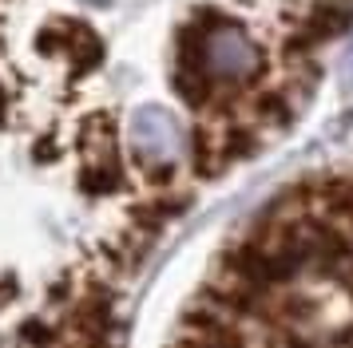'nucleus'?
<instances>
[{
	"label": "nucleus",
	"mask_w": 353,
	"mask_h": 348,
	"mask_svg": "<svg viewBox=\"0 0 353 348\" xmlns=\"http://www.w3.org/2000/svg\"><path fill=\"white\" fill-rule=\"evenodd\" d=\"M262 47L250 40V32L226 20L214 8H199L194 20L179 28L175 40V67H194L214 83V87H230L242 91L246 83L262 76Z\"/></svg>",
	"instance_id": "nucleus-1"
},
{
	"label": "nucleus",
	"mask_w": 353,
	"mask_h": 348,
	"mask_svg": "<svg viewBox=\"0 0 353 348\" xmlns=\"http://www.w3.org/2000/svg\"><path fill=\"white\" fill-rule=\"evenodd\" d=\"M128 142H131V158L139 162V171H143L155 186H167L171 174H175L179 155H183V146H187V135H183V127H179L163 107H139L131 115Z\"/></svg>",
	"instance_id": "nucleus-2"
},
{
	"label": "nucleus",
	"mask_w": 353,
	"mask_h": 348,
	"mask_svg": "<svg viewBox=\"0 0 353 348\" xmlns=\"http://www.w3.org/2000/svg\"><path fill=\"white\" fill-rule=\"evenodd\" d=\"M40 47H48V52L56 47L60 56H68V63H72L76 76L99 67V60H103V40H99L96 28L83 24V20H56V24L40 36Z\"/></svg>",
	"instance_id": "nucleus-3"
},
{
	"label": "nucleus",
	"mask_w": 353,
	"mask_h": 348,
	"mask_svg": "<svg viewBox=\"0 0 353 348\" xmlns=\"http://www.w3.org/2000/svg\"><path fill=\"white\" fill-rule=\"evenodd\" d=\"M80 151L88 155V162H96V158H115V123L108 115H92V119H83L80 127Z\"/></svg>",
	"instance_id": "nucleus-4"
},
{
	"label": "nucleus",
	"mask_w": 353,
	"mask_h": 348,
	"mask_svg": "<svg viewBox=\"0 0 353 348\" xmlns=\"http://www.w3.org/2000/svg\"><path fill=\"white\" fill-rule=\"evenodd\" d=\"M171 83H175L179 99H183L191 111H210L214 95H219V87H214V83H210L203 72H194V67H175Z\"/></svg>",
	"instance_id": "nucleus-5"
},
{
	"label": "nucleus",
	"mask_w": 353,
	"mask_h": 348,
	"mask_svg": "<svg viewBox=\"0 0 353 348\" xmlns=\"http://www.w3.org/2000/svg\"><path fill=\"white\" fill-rule=\"evenodd\" d=\"M123 162H119V155L115 158H96V162H88L80 174L83 190H92V194H112V190L123 186Z\"/></svg>",
	"instance_id": "nucleus-6"
},
{
	"label": "nucleus",
	"mask_w": 353,
	"mask_h": 348,
	"mask_svg": "<svg viewBox=\"0 0 353 348\" xmlns=\"http://www.w3.org/2000/svg\"><path fill=\"white\" fill-rule=\"evenodd\" d=\"M266 348H318V345H314V340H305L302 332L282 329V332H274L270 340H266Z\"/></svg>",
	"instance_id": "nucleus-7"
},
{
	"label": "nucleus",
	"mask_w": 353,
	"mask_h": 348,
	"mask_svg": "<svg viewBox=\"0 0 353 348\" xmlns=\"http://www.w3.org/2000/svg\"><path fill=\"white\" fill-rule=\"evenodd\" d=\"M334 340H337V348H353V320L345 325V329H337Z\"/></svg>",
	"instance_id": "nucleus-8"
},
{
	"label": "nucleus",
	"mask_w": 353,
	"mask_h": 348,
	"mask_svg": "<svg viewBox=\"0 0 353 348\" xmlns=\"http://www.w3.org/2000/svg\"><path fill=\"white\" fill-rule=\"evenodd\" d=\"M345 83L353 87V52H350V63H345Z\"/></svg>",
	"instance_id": "nucleus-9"
}]
</instances>
